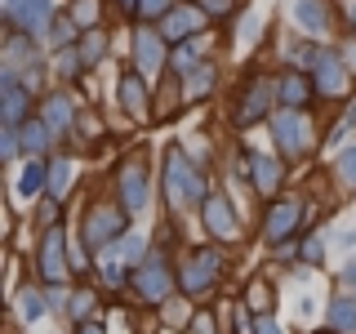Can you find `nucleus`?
I'll use <instances>...</instances> for the list:
<instances>
[{"instance_id": "obj_1", "label": "nucleus", "mask_w": 356, "mask_h": 334, "mask_svg": "<svg viewBox=\"0 0 356 334\" xmlns=\"http://www.w3.org/2000/svg\"><path fill=\"white\" fill-rule=\"evenodd\" d=\"M161 187H165V200L174 209H192V205H205V178L192 161H187L178 148L165 152V170H161Z\"/></svg>"}, {"instance_id": "obj_2", "label": "nucleus", "mask_w": 356, "mask_h": 334, "mask_svg": "<svg viewBox=\"0 0 356 334\" xmlns=\"http://www.w3.org/2000/svg\"><path fill=\"white\" fill-rule=\"evenodd\" d=\"M125 214L129 209H116V205H89L81 228L85 250H111L116 241H125Z\"/></svg>"}, {"instance_id": "obj_3", "label": "nucleus", "mask_w": 356, "mask_h": 334, "mask_svg": "<svg viewBox=\"0 0 356 334\" xmlns=\"http://www.w3.org/2000/svg\"><path fill=\"white\" fill-rule=\"evenodd\" d=\"M303 63H307L312 85H316L321 98H334V94L348 89V67H343L339 54H330V49H303Z\"/></svg>"}, {"instance_id": "obj_4", "label": "nucleus", "mask_w": 356, "mask_h": 334, "mask_svg": "<svg viewBox=\"0 0 356 334\" xmlns=\"http://www.w3.org/2000/svg\"><path fill=\"white\" fill-rule=\"evenodd\" d=\"M5 22L9 31H22V36H49L54 22V5L49 0H5Z\"/></svg>"}, {"instance_id": "obj_5", "label": "nucleus", "mask_w": 356, "mask_h": 334, "mask_svg": "<svg viewBox=\"0 0 356 334\" xmlns=\"http://www.w3.org/2000/svg\"><path fill=\"white\" fill-rule=\"evenodd\" d=\"M0 120L5 129H22L31 120V94L18 76H0Z\"/></svg>"}, {"instance_id": "obj_6", "label": "nucleus", "mask_w": 356, "mask_h": 334, "mask_svg": "<svg viewBox=\"0 0 356 334\" xmlns=\"http://www.w3.org/2000/svg\"><path fill=\"white\" fill-rule=\"evenodd\" d=\"M218 272H222V259L214 250H196L192 259L183 263V272H178V285L187 289V294H205L209 285L218 281Z\"/></svg>"}, {"instance_id": "obj_7", "label": "nucleus", "mask_w": 356, "mask_h": 334, "mask_svg": "<svg viewBox=\"0 0 356 334\" xmlns=\"http://www.w3.org/2000/svg\"><path fill=\"white\" fill-rule=\"evenodd\" d=\"M147 165L143 161H125V170H120V209H129V214H143L147 209Z\"/></svg>"}, {"instance_id": "obj_8", "label": "nucleus", "mask_w": 356, "mask_h": 334, "mask_svg": "<svg viewBox=\"0 0 356 334\" xmlns=\"http://www.w3.org/2000/svg\"><path fill=\"white\" fill-rule=\"evenodd\" d=\"M272 138H276V148H281L285 156L307 152V120H303V111H276L272 116Z\"/></svg>"}, {"instance_id": "obj_9", "label": "nucleus", "mask_w": 356, "mask_h": 334, "mask_svg": "<svg viewBox=\"0 0 356 334\" xmlns=\"http://www.w3.org/2000/svg\"><path fill=\"white\" fill-rule=\"evenodd\" d=\"M161 22H165L161 36L183 45V40H196L200 36V27H205V9H200V5H174Z\"/></svg>"}, {"instance_id": "obj_10", "label": "nucleus", "mask_w": 356, "mask_h": 334, "mask_svg": "<svg viewBox=\"0 0 356 334\" xmlns=\"http://www.w3.org/2000/svg\"><path fill=\"white\" fill-rule=\"evenodd\" d=\"M298 218H303V200H298V196L276 200L272 214H267V223H263V241H267V245H281L289 232L298 228Z\"/></svg>"}, {"instance_id": "obj_11", "label": "nucleus", "mask_w": 356, "mask_h": 334, "mask_svg": "<svg viewBox=\"0 0 356 334\" xmlns=\"http://www.w3.org/2000/svg\"><path fill=\"white\" fill-rule=\"evenodd\" d=\"M67 263H72V254H63V232L49 228L40 241V281L44 285H63L67 281Z\"/></svg>"}, {"instance_id": "obj_12", "label": "nucleus", "mask_w": 356, "mask_h": 334, "mask_svg": "<svg viewBox=\"0 0 356 334\" xmlns=\"http://www.w3.org/2000/svg\"><path fill=\"white\" fill-rule=\"evenodd\" d=\"M134 63H138V76H152L161 72V63H165V36L156 27H138L134 31Z\"/></svg>"}, {"instance_id": "obj_13", "label": "nucleus", "mask_w": 356, "mask_h": 334, "mask_svg": "<svg viewBox=\"0 0 356 334\" xmlns=\"http://www.w3.org/2000/svg\"><path fill=\"white\" fill-rule=\"evenodd\" d=\"M129 281L134 289H138L143 299H152V303H161L165 294H170V285H174V276H170V267H165L161 259H152V263H138L129 272Z\"/></svg>"}, {"instance_id": "obj_14", "label": "nucleus", "mask_w": 356, "mask_h": 334, "mask_svg": "<svg viewBox=\"0 0 356 334\" xmlns=\"http://www.w3.org/2000/svg\"><path fill=\"white\" fill-rule=\"evenodd\" d=\"M312 94H316V85L303 72H285L276 81V103H281V111H303L312 103Z\"/></svg>"}, {"instance_id": "obj_15", "label": "nucleus", "mask_w": 356, "mask_h": 334, "mask_svg": "<svg viewBox=\"0 0 356 334\" xmlns=\"http://www.w3.org/2000/svg\"><path fill=\"white\" fill-rule=\"evenodd\" d=\"M276 89L267 81H250L241 89V103H236V125H254V120L267 116V98H272Z\"/></svg>"}, {"instance_id": "obj_16", "label": "nucleus", "mask_w": 356, "mask_h": 334, "mask_svg": "<svg viewBox=\"0 0 356 334\" xmlns=\"http://www.w3.org/2000/svg\"><path fill=\"white\" fill-rule=\"evenodd\" d=\"M205 228H209V237H214V241H232L241 232V223H236V214H232V200L227 196H209L205 200Z\"/></svg>"}, {"instance_id": "obj_17", "label": "nucleus", "mask_w": 356, "mask_h": 334, "mask_svg": "<svg viewBox=\"0 0 356 334\" xmlns=\"http://www.w3.org/2000/svg\"><path fill=\"white\" fill-rule=\"evenodd\" d=\"M245 165H250V183L259 187L263 196H267V192H276V187H281V178H285V170H281V161H276V156L250 152V156H245Z\"/></svg>"}, {"instance_id": "obj_18", "label": "nucleus", "mask_w": 356, "mask_h": 334, "mask_svg": "<svg viewBox=\"0 0 356 334\" xmlns=\"http://www.w3.org/2000/svg\"><path fill=\"white\" fill-rule=\"evenodd\" d=\"M27 67H36V40L22 36V31H9V40H5V76H18V72H27Z\"/></svg>"}, {"instance_id": "obj_19", "label": "nucleus", "mask_w": 356, "mask_h": 334, "mask_svg": "<svg viewBox=\"0 0 356 334\" xmlns=\"http://www.w3.org/2000/svg\"><path fill=\"white\" fill-rule=\"evenodd\" d=\"M294 22L307 36H321L330 27V0H294Z\"/></svg>"}, {"instance_id": "obj_20", "label": "nucleus", "mask_w": 356, "mask_h": 334, "mask_svg": "<svg viewBox=\"0 0 356 334\" xmlns=\"http://www.w3.org/2000/svg\"><path fill=\"white\" fill-rule=\"evenodd\" d=\"M40 120H44V125H49L54 134H67V129H72V120H76L72 94H49V98H44V111H40Z\"/></svg>"}, {"instance_id": "obj_21", "label": "nucleus", "mask_w": 356, "mask_h": 334, "mask_svg": "<svg viewBox=\"0 0 356 334\" xmlns=\"http://www.w3.org/2000/svg\"><path fill=\"white\" fill-rule=\"evenodd\" d=\"M40 192H49V165H44L40 156H31V161L22 165V174H18V196L31 200V196H40Z\"/></svg>"}, {"instance_id": "obj_22", "label": "nucleus", "mask_w": 356, "mask_h": 334, "mask_svg": "<svg viewBox=\"0 0 356 334\" xmlns=\"http://www.w3.org/2000/svg\"><path fill=\"white\" fill-rule=\"evenodd\" d=\"M120 107H125L129 116H143V111H147V76L129 72L125 81H120Z\"/></svg>"}, {"instance_id": "obj_23", "label": "nucleus", "mask_w": 356, "mask_h": 334, "mask_svg": "<svg viewBox=\"0 0 356 334\" xmlns=\"http://www.w3.org/2000/svg\"><path fill=\"white\" fill-rule=\"evenodd\" d=\"M170 67H174L178 76H192L196 67H205V63H200V36H196V40H183V45H178V49L170 54Z\"/></svg>"}, {"instance_id": "obj_24", "label": "nucleus", "mask_w": 356, "mask_h": 334, "mask_svg": "<svg viewBox=\"0 0 356 334\" xmlns=\"http://www.w3.org/2000/svg\"><path fill=\"white\" fill-rule=\"evenodd\" d=\"M18 138H22V152H31V156H40L44 148H49V138H54V129L44 125V120H27V125L18 129Z\"/></svg>"}, {"instance_id": "obj_25", "label": "nucleus", "mask_w": 356, "mask_h": 334, "mask_svg": "<svg viewBox=\"0 0 356 334\" xmlns=\"http://www.w3.org/2000/svg\"><path fill=\"white\" fill-rule=\"evenodd\" d=\"M76 31H81V22L72 18V9H67V14H54V22H49V45H54V49H67V45H76Z\"/></svg>"}, {"instance_id": "obj_26", "label": "nucleus", "mask_w": 356, "mask_h": 334, "mask_svg": "<svg viewBox=\"0 0 356 334\" xmlns=\"http://www.w3.org/2000/svg\"><path fill=\"white\" fill-rule=\"evenodd\" d=\"M76 49H81V58H85V67H98V63H103V54H107V31H103V27L85 31V36L76 40Z\"/></svg>"}, {"instance_id": "obj_27", "label": "nucleus", "mask_w": 356, "mask_h": 334, "mask_svg": "<svg viewBox=\"0 0 356 334\" xmlns=\"http://www.w3.org/2000/svg\"><path fill=\"white\" fill-rule=\"evenodd\" d=\"M330 326L339 334H356V299H334L330 303Z\"/></svg>"}, {"instance_id": "obj_28", "label": "nucleus", "mask_w": 356, "mask_h": 334, "mask_svg": "<svg viewBox=\"0 0 356 334\" xmlns=\"http://www.w3.org/2000/svg\"><path fill=\"white\" fill-rule=\"evenodd\" d=\"M72 178H76L72 161H54V165H49V196H54V200H63V196H67V187H72Z\"/></svg>"}, {"instance_id": "obj_29", "label": "nucleus", "mask_w": 356, "mask_h": 334, "mask_svg": "<svg viewBox=\"0 0 356 334\" xmlns=\"http://www.w3.org/2000/svg\"><path fill=\"white\" fill-rule=\"evenodd\" d=\"M54 72H58V76H81V72H85V58H81V49H76V45H67V49H58V58H54Z\"/></svg>"}, {"instance_id": "obj_30", "label": "nucleus", "mask_w": 356, "mask_h": 334, "mask_svg": "<svg viewBox=\"0 0 356 334\" xmlns=\"http://www.w3.org/2000/svg\"><path fill=\"white\" fill-rule=\"evenodd\" d=\"M18 312H22V321H40L44 317V294L22 289V294H18Z\"/></svg>"}, {"instance_id": "obj_31", "label": "nucleus", "mask_w": 356, "mask_h": 334, "mask_svg": "<svg viewBox=\"0 0 356 334\" xmlns=\"http://www.w3.org/2000/svg\"><path fill=\"white\" fill-rule=\"evenodd\" d=\"M214 85V63H205V67H196L192 76H187V98H200L205 89Z\"/></svg>"}, {"instance_id": "obj_32", "label": "nucleus", "mask_w": 356, "mask_h": 334, "mask_svg": "<svg viewBox=\"0 0 356 334\" xmlns=\"http://www.w3.org/2000/svg\"><path fill=\"white\" fill-rule=\"evenodd\" d=\"M72 18L81 22L85 31H94L98 27V0H76V5H72Z\"/></svg>"}, {"instance_id": "obj_33", "label": "nucleus", "mask_w": 356, "mask_h": 334, "mask_svg": "<svg viewBox=\"0 0 356 334\" xmlns=\"http://www.w3.org/2000/svg\"><path fill=\"white\" fill-rule=\"evenodd\" d=\"M174 9V0H138V5H134V14H138L143 22H152V18H165Z\"/></svg>"}, {"instance_id": "obj_34", "label": "nucleus", "mask_w": 356, "mask_h": 334, "mask_svg": "<svg viewBox=\"0 0 356 334\" xmlns=\"http://www.w3.org/2000/svg\"><path fill=\"white\" fill-rule=\"evenodd\" d=\"M67 312H72V317H76V321L85 326V317L94 312V294H89V289H76V294L67 299Z\"/></svg>"}, {"instance_id": "obj_35", "label": "nucleus", "mask_w": 356, "mask_h": 334, "mask_svg": "<svg viewBox=\"0 0 356 334\" xmlns=\"http://www.w3.org/2000/svg\"><path fill=\"white\" fill-rule=\"evenodd\" d=\"M143 254H147V241H143V237H125V241H120V259H125V263L138 267Z\"/></svg>"}, {"instance_id": "obj_36", "label": "nucleus", "mask_w": 356, "mask_h": 334, "mask_svg": "<svg viewBox=\"0 0 356 334\" xmlns=\"http://www.w3.org/2000/svg\"><path fill=\"white\" fill-rule=\"evenodd\" d=\"M245 299H250V308H254V312H267V308H272V289H267L263 281H254Z\"/></svg>"}, {"instance_id": "obj_37", "label": "nucleus", "mask_w": 356, "mask_h": 334, "mask_svg": "<svg viewBox=\"0 0 356 334\" xmlns=\"http://www.w3.org/2000/svg\"><path fill=\"white\" fill-rule=\"evenodd\" d=\"M339 178H343V183H356V148L339 152Z\"/></svg>"}, {"instance_id": "obj_38", "label": "nucleus", "mask_w": 356, "mask_h": 334, "mask_svg": "<svg viewBox=\"0 0 356 334\" xmlns=\"http://www.w3.org/2000/svg\"><path fill=\"white\" fill-rule=\"evenodd\" d=\"M18 152H22V138H18V129H5V134H0V156H5V161H14Z\"/></svg>"}, {"instance_id": "obj_39", "label": "nucleus", "mask_w": 356, "mask_h": 334, "mask_svg": "<svg viewBox=\"0 0 356 334\" xmlns=\"http://www.w3.org/2000/svg\"><path fill=\"white\" fill-rule=\"evenodd\" d=\"M321 259H325V237L316 232V237H307V245H303V263H321Z\"/></svg>"}, {"instance_id": "obj_40", "label": "nucleus", "mask_w": 356, "mask_h": 334, "mask_svg": "<svg viewBox=\"0 0 356 334\" xmlns=\"http://www.w3.org/2000/svg\"><path fill=\"white\" fill-rule=\"evenodd\" d=\"M205 14H214V18H222V14H232V0H196Z\"/></svg>"}, {"instance_id": "obj_41", "label": "nucleus", "mask_w": 356, "mask_h": 334, "mask_svg": "<svg viewBox=\"0 0 356 334\" xmlns=\"http://www.w3.org/2000/svg\"><path fill=\"white\" fill-rule=\"evenodd\" d=\"M165 326H187V303H170V312H165Z\"/></svg>"}, {"instance_id": "obj_42", "label": "nucleus", "mask_w": 356, "mask_h": 334, "mask_svg": "<svg viewBox=\"0 0 356 334\" xmlns=\"http://www.w3.org/2000/svg\"><path fill=\"white\" fill-rule=\"evenodd\" d=\"M103 281H107V285H120L125 276H120V267H116V263H103Z\"/></svg>"}, {"instance_id": "obj_43", "label": "nucleus", "mask_w": 356, "mask_h": 334, "mask_svg": "<svg viewBox=\"0 0 356 334\" xmlns=\"http://www.w3.org/2000/svg\"><path fill=\"white\" fill-rule=\"evenodd\" d=\"M334 245H339V250H352V245H356V232H339V241H334Z\"/></svg>"}, {"instance_id": "obj_44", "label": "nucleus", "mask_w": 356, "mask_h": 334, "mask_svg": "<svg viewBox=\"0 0 356 334\" xmlns=\"http://www.w3.org/2000/svg\"><path fill=\"white\" fill-rule=\"evenodd\" d=\"M343 285H356V259H352L348 267H343Z\"/></svg>"}, {"instance_id": "obj_45", "label": "nucleus", "mask_w": 356, "mask_h": 334, "mask_svg": "<svg viewBox=\"0 0 356 334\" xmlns=\"http://www.w3.org/2000/svg\"><path fill=\"white\" fill-rule=\"evenodd\" d=\"M259 334H281V330H276V321H272V317H263V321H259Z\"/></svg>"}, {"instance_id": "obj_46", "label": "nucleus", "mask_w": 356, "mask_h": 334, "mask_svg": "<svg viewBox=\"0 0 356 334\" xmlns=\"http://www.w3.org/2000/svg\"><path fill=\"white\" fill-rule=\"evenodd\" d=\"M81 334H107L103 326H94V321H85V326H81Z\"/></svg>"}, {"instance_id": "obj_47", "label": "nucleus", "mask_w": 356, "mask_h": 334, "mask_svg": "<svg viewBox=\"0 0 356 334\" xmlns=\"http://www.w3.org/2000/svg\"><path fill=\"white\" fill-rule=\"evenodd\" d=\"M116 5H120V9H134V5H138V0H116Z\"/></svg>"}, {"instance_id": "obj_48", "label": "nucleus", "mask_w": 356, "mask_h": 334, "mask_svg": "<svg viewBox=\"0 0 356 334\" xmlns=\"http://www.w3.org/2000/svg\"><path fill=\"white\" fill-rule=\"evenodd\" d=\"M352 27H356V5H352Z\"/></svg>"}]
</instances>
